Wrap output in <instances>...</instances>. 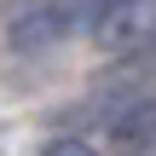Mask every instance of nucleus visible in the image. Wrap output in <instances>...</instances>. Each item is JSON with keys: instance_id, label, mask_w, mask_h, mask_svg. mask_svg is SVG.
<instances>
[{"instance_id": "f257e3e1", "label": "nucleus", "mask_w": 156, "mask_h": 156, "mask_svg": "<svg viewBox=\"0 0 156 156\" xmlns=\"http://www.w3.org/2000/svg\"><path fill=\"white\" fill-rule=\"evenodd\" d=\"M98 6H104V0H41V6H29V12L12 23V46H17V52L58 46V41L81 35V29H93V23H98Z\"/></svg>"}, {"instance_id": "f03ea898", "label": "nucleus", "mask_w": 156, "mask_h": 156, "mask_svg": "<svg viewBox=\"0 0 156 156\" xmlns=\"http://www.w3.org/2000/svg\"><path fill=\"white\" fill-rule=\"evenodd\" d=\"M41 156H98V151H93L87 139H52V145H46Z\"/></svg>"}, {"instance_id": "7ed1b4c3", "label": "nucleus", "mask_w": 156, "mask_h": 156, "mask_svg": "<svg viewBox=\"0 0 156 156\" xmlns=\"http://www.w3.org/2000/svg\"><path fill=\"white\" fill-rule=\"evenodd\" d=\"M0 6H17V0H0Z\"/></svg>"}]
</instances>
